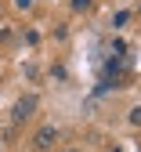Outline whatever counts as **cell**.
I'll return each mask as SVG.
<instances>
[{
    "instance_id": "8992f818",
    "label": "cell",
    "mask_w": 141,
    "mask_h": 152,
    "mask_svg": "<svg viewBox=\"0 0 141 152\" xmlns=\"http://www.w3.org/2000/svg\"><path fill=\"white\" fill-rule=\"evenodd\" d=\"M7 33H11L7 26H0V44H4V40H7Z\"/></svg>"
},
{
    "instance_id": "52a82bcc",
    "label": "cell",
    "mask_w": 141,
    "mask_h": 152,
    "mask_svg": "<svg viewBox=\"0 0 141 152\" xmlns=\"http://www.w3.org/2000/svg\"><path fill=\"white\" fill-rule=\"evenodd\" d=\"M65 152H76V148H65Z\"/></svg>"
},
{
    "instance_id": "6da1fadb",
    "label": "cell",
    "mask_w": 141,
    "mask_h": 152,
    "mask_svg": "<svg viewBox=\"0 0 141 152\" xmlns=\"http://www.w3.org/2000/svg\"><path fill=\"white\" fill-rule=\"evenodd\" d=\"M36 105H40V98H36V94H22V98L15 102V112H11V120H15V123H26V120L33 116V112H36Z\"/></svg>"
},
{
    "instance_id": "7a4b0ae2",
    "label": "cell",
    "mask_w": 141,
    "mask_h": 152,
    "mask_svg": "<svg viewBox=\"0 0 141 152\" xmlns=\"http://www.w3.org/2000/svg\"><path fill=\"white\" fill-rule=\"evenodd\" d=\"M54 141H58V127H51V123H47V127H40V130H36V138H33V145H36L40 152H47Z\"/></svg>"
},
{
    "instance_id": "3957f363",
    "label": "cell",
    "mask_w": 141,
    "mask_h": 152,
    "mask_svg": "<svg viewBox=\"0 0 141 152\" xmlns=\"http://www.w3.org/2000/svg\"><path fill=\"white\" fill-rule=\"evenodd\" d=\"M130 123H134V127L141 123V105H134V109H130Z\"/></svg>"
},
{
    "instance_id": "277c9868",
    "label": "cell",
    "mask_w": 141,
    "mask_h": 152,
    "mask_svg": "<svg viewBox=\"0 0 141 152\" xmlns=\"http://www.w3.org/2000/svg\"><path fill=\"white\" fill-rule=\"evenodd\" d=\"M91 7V0H72V11H87Z\"/></svg>"
},
{
    "instance_id": "5b68a950",
    "label": "cell",
    "mask_w": 141,
    "mask_h": 152,
    "mask_svg": "<svg viewBox=\"0 0 141 152\" xmlns=\"http://www.w3.org/2000/svg\"><path fill=\"white\" fill-rule=\"evenodd\" d=\"M15 4H18V7L26 11V7H33V0H15Z\"/></svg>"
}]
</instances>
